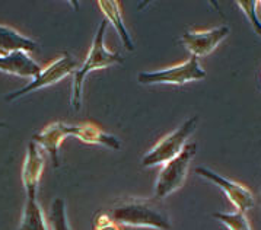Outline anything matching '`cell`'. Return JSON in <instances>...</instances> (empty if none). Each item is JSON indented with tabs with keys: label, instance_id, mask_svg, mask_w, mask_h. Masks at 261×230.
<instances>
[{
	"label": "cell",
	"instance_id": "obj_8",
	"mask_svg": "<svg viewBox=\"0 0 261 230\" xmlns=\"http://www.w3.org/2000/svg\"><path fill=\"white\" fill-rule=\"evenodd\" d=\"M229 26H218L204 31H188L181 37L182 45L187 48L191 57H206L213 52L220 42L229 35Z\"/></svg>",
	"mask_w": 261,
	"mask_h": 230
},
{
	"label": "cell",
	"instance_id": "obj_9",
	"mask_svg": "<svg viewBox=\"0 0 261 230\" xmlns=\"http://www.w3.org/2000/svg\"><path fill=\"white\" fill-rule=\"evenodd\" d=\"M44 166H45V159L42 156L41 149L31 140L27 149L21 174L22 184L28 198H37L38 184L41 181Z\"/></svg>",
	"mask_w": 261,
	"mask_h": 230
},
{
	"label": "cell",
	"instance_id": "obj_11",
	"mask_svg": "<svg viewBox=\"0 0 261 230\" xmlns=\"http://www.w3.org/2000/svg\"><path fill=\"white\" fill-rule=\"evenodd\" d=\"M40 70H41V66L32 59L30 52L15 51L8 55H0V72L2 73L32 79Z\"/></svg>",
	"mask_w": 261,
	"mask_h": 230
},
{
	"label": "cell",
	"instance_id": "obj_18",
	"mask_svg": "<svg viewBox=\"0 0 261 230\" xmlns=\"http://www.w3.org/2000/svg\"><path fill=\"white\" fill-rule=\"evenodd\" d=\"M237 5L240 6L241 11L244 12V15L250 21L251 26L255 31V34H258L261 37V18L258 15V0H238Z\"/></svg>",
	"mask_w": 261,
	"mask_h": 230
},
{
	"label": "cell",
	"instance_id": "obj_3",
	"mask_svg": "<svg viewBox=\"0 0 261 230\" xmlns=\"http://www.w3.org/2000/svg\"><path fill=\"white\" fill-rule=\"evenodd\" d=\"M199 123V117H191L165 137H162L142 159V166L150 167L156 165H165L167 162L177 157L184 149L190 136L194 133Z\"/></svg>",
	"mask_w": 261,
	"mask_h": 230
},
{
	"label": "cell",
	"instance_id": "obj_16",
	"mask_svg": "<svg viewBox=\"0 0 261 230\" xmlns=\"http://www.w3.org/2000/svg\"><path fill=\"white\" fill-rule=\"evenodd\" d=\"M213 217L219 220L228 230H251V224L245 213H213Z\"/></svg>",
	"mask_w": 261,
	"mask_h": 230
},
{
	"label": "cell",
	"instance_id": "obj_20",
	"mask_svg": "<svg viewBox=\"0 0 261 230\" xmlns=\"http://www.w3.org/2000/svg\"><path fill=\"white\" fill-rule=\"evenodd\" d=\"M5 127H8V126H6L5 123H2V121H0V128H5Z\"/></svg>",
	"mask_w": 261,
	"mask_h": 230
},
{
	"label": "cell",
	"instance_id": "obj_17",
	"mask_svg": "<svg viewBox=\"0 0 261 230\" xmlns=\"http://www.w3.org/2000/svg\"><path fill=\"white\" fill-rule=\"evenodd\" d=\"M50 224H51V230H72L67 220L66 203L63 198H54L51 203Z\"/></svg>",
	"mask_w": 261,
	"mask_h": 230
},
{
	"label": "cell",
	"instance_id": "obj_5",
	"mask_svg": "<svg viewBox=\"0 0 261 230\" xmlns=\"http://www.w3.org/2000/svg\"><path fill=\"white\" fill-rule=\"evenodd\" d=\"M206 77V70L200 66L199 59L190 57L184 63L175 64L156 72H140L137 80L140 84H187Z\"/></svg>",
	"mask_w": 261,
	"mask_h": 230
},
{
	"label": "cell",
	"instance_id": "obj_4",
	"mask_svg": "<svg viewBox=\"0 0 261 230\" xmlns=\"http://www.w3.org/2000/svg\"><path fill=\"white\" fill-rule=\"evenodd\" d=\"M196 152H197L196 143L186 145L177 157L162 165V169L155 182V198L162 201L184 185L190 163Z\"/></svg>",
	"mask_w": 261,
	"mask_h": 230
},
{
	"label": "cell",
	"instance_id": "obj_10",
	"mask_svg": "<svg viewBox=\"0 0 261 230\" xmlns=\"http://www.w3.org/2000/svg\"><path fill=\"white\" fill-rule=\"evenodd\" d=\"M64 133L66 137H74L86 145H101V146L113 149V150H120L121 143L118 138H115L113 134L105 133L94 123H82V124H64Z\"/></svg>",
	"mask_w": 261,
	"mask_h": 230
},
{
	"label": "cell",
	"instance_id": "obj_19",
	"mask_svg": "<svg viewBox=\"0 0 261 230\" xmlns=\"http://www.w3.org/2000/svg\"><path fill=\"white\" fill-rule=\"evenodd\" d=\"M94 230H123L107 213H98L94 220Z\"/></svg>",
	"mask_w": 261,
	"mask_h": 230
},
{
	"label": "cell",
	"instance_id": "obj_15",
	"mask_svg": "<svg viewBox=\"0 0 261 230\" xmlns=\"http://www.w3.org/2000/svg\"><path fill=\"white\" fill-rule=\"evenodd\" d=\"M19 230H50L47 220L44 217L41 206L37 198H28L25 201V207L22 213Z\"/></svg>",
	"mask_w": 261,
	"mask_h": 230
},
{
	"label": "cell",
	"instance_id": "obj_13",
	"mask_svg": "<svg viewBox=\"0 0 261 230\" xmlns=\"http://www.w3.org/2000/svg\"><path fill=\"white\" fill-rule=\"evenodd\" d=\"M38 50V44L22 35L15 28L0 25V55H8L15 51L34 52Z\"/></svg>",
	"mask_w": 261,
	"mask_h": 230
},
{
	"label": "cell",
	"instance_id": "obj_12",
	"mask_svg": "<svg viewBox=\"0 0 261 230\" xmlns=\"http://www.w3.org/2000/svg\"><path fill=\"white\" fill-rule=\"evenodd\" d=\"M67 137L64 134V123L56 121L45 126L40 133L32 136V141L37 143L40 149L45 150L53 160V165L59 166V150L62 143Z\"/></svg>",
	"mask_w": 261,
	"mask_h": 230
},
{
	"label": "cell",
	"instance_id": "obj_14",
	"mask_svg": "<svg viewBox=\"0 0 261 230\" xmlns=\"http://www.w3.org/2000/svg\"><path fill=\"white\" fill-rule=\"evenodd\" d=\"M98 6L101 12L105 15V21L113 23L117 34L120 35L121 41L124 44V47L128 51L135 50V44L132 41V37L125 28L123 16H121V9H120V3L117 0H98Z\"/></svg>",
	"mask_w": 261,
	"mask_h": 230
},
{
	"label": "cell",
	"instance_id": "obj_21",
	"mask_svg": "<svg viewBox=\"0 0 261 230\" xmlns=\"http://www.w3.org/2000/svg\"><path fill=\"white\" fill-rule=\"evenodd\" d=\"M258 6H260V8H261V2H258Z\"/></svg>",
	"mask_w": 261,
	"mask_h": 230
},
{
	"label": "cell",
	"instance_id": "obj_7",
	"mask_svg": "<svg viewBox=\"0 0 261 230\" xmlns=\"http://www.w3.org/2000/svg\"><path fill=\"white\" fill-rule=\"evenodd\" d=\"M196 174L210 181L216 187H219L223 191V194L226 195V198L229 199L230 203H232V206L235 207V211L247 213L248 210L254 207L255 198H254L252 192L245 185L238 184V182H235L232 179L225 178V177H222L219 174L213 172L209 167H196Z\"/></svg>",
	"mask_w": 261,
	"mask_h": 230
},
{
	"label": "cell",
	"instance_id": "obj_6",
	"mask_svg": "<svg viewBox=\"0 0 261 230\" xmlns=\"http://www.w3.org/2000/svg\"><path fill=\"white\" fill-rule=\"evenodd\" d=\"M76 60L69 54V52H63L60 57H57L56 60H53L51 63H48L44 69H41L38 73L32 77V80L27 86H23L22 89H18L12 94L6 95V101L12 102L19 99L21 96L32 94L41 88L45 86H51V84L59 83L64 77H67L69 74L76 72Z\"/></svg>",
	"mask_w": 261,
	"mask_h": 230
},
{
	"label": "cell",
	"instance_id": "obj_2",
	"mask_svg": "<svg viewBox=\"0 0 261 230\" xmlns=\"http://www.w3.org/2000/svg\"><path fill=\"white\" fill-rule=\"evenodd\" d=\"M105 31H107V21L99 23V28L95 34L94 41L91 45V50L88 52V57L84 64L76 69L73 73V82H72V95H70V105L74 109H81L82 106V95H84V82L85 77L91 72L95 70H102L110 66L123 63L124 59L117 54V52L110 51L105 47Z\"/></svg>",
	"mask_w": 261,
	"mask_h": 230
},
{
	"label": "cell",
	"instance_id": "obj_1",
	"mask_svg": "<svg viewBox=\"0 0 261 230\" xmlns=\"http://www.w3.org/2000/svg\"><path fill=\"white\" fill-rule=\"evenodd\" d=\"M107 214L125 227L169 230L171 220L162 201L158 198L125 197L114 201Z\"/></svg>",
	"mask_w": 261,
	"mask_h": 230
}]
</instances>
